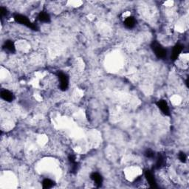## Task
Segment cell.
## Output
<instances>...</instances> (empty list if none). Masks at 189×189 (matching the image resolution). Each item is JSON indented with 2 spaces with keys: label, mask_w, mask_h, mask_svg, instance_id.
<instances>
[{
  "label": "cell",
  "mask_w": 189,
  "mask_h": 189,
  "mask_svg": "<svg viewBox=\"0 0 189 189\" xmlns=\"http://www.w3.org/2000/svg\"><path fill=\"white\" fill-rule=\"evenodd\" d=\"M58 78L60 81V88L62 91H65L67 90L69 87V78L65 73L59 72L58 73Z\"/></svg>",
  "instance_id": "cell-3"
},
{
  "label": "cell",
  "mask_w": 189,
  "mask_h": 189,
  "mask_svg": "<svg viewBox=\"0 0 189 189\" xmlns=\"http://www.w3.org/2000/svg\"><path fill=\"white\" fill-rule=\"evenodd\" d=\"M91 179L93 180L94 184L97 185L98 187H101L103 183V177L101 174L97 172H93L90 176Z\"/></svg>",
  "instance_id": "cell-7"
},
{
  "label": "cell",
  "mask_w": 189,
  "mask_h": 189,
  "mask_svg": "<svg viewBox=\"0 0 189 189\" xmlns=\"http://www.w3.org/2000/svg\"><path fill=\"white\" fill-rule=\"evenodd\" d=\"M4 48L5 50H7L10 52V53H14V52L16 51V47L15 45H14V43L12 41L10 40L6 41V42H5Z\"/></svg>",
  "instance_id": "cell-12"
},
{
  "label": "cell",
  "mask_w": 189,
  "mask_h": 189,
  "mask_svg": "<svg viewBox=\"0 0 189 189\" xmlns=\"http://www.w3.org/2000/svg\"><path fill=\"white\" fill-rule=\"evenodd\" d=\"M179 160H180L182 163H185L187 160V156L184 152H180L179 154Z\"/></svg>",
  "instance_id": "cell-15"
},
{
  "label": "cell",
  "mask_w": 189,
  "mask_h": 189,
  "mask_svg": "<svg viewBox=\"0 0 189 189\" xmlns=\"http://www.w3.org/2000/svg\"><path fill=\"white\" fill-rule=\"evenodd\" d=\"M165 164V158L163 154H158V158H157L156 163H155V168L157 169H160L161 167L163 166V165Z\"/></svg>",
  "instance_id": "cell-11"
},
{
  "label": "cell",
  "mask_w": 189,
  "mask_h": 189,
  "mask_svg": "<svg viewBox=\"0 0 189 189\" xmlns=\"http://www.w3.org/2000/svg\"><path fill=\"white\" fill-rule=\"evenodd\" d=\"M144 155L147 158H154L155 156V153L154 151L153 150H151V149H146L145 152H144Z\"/></svg>",
  "instance_id": "cell-14"
},
{
  "label": "cell",
  "mask_w": 189,
  "mask_h": 189,
  "mask_svg": "<svg viewBox=\"0 0 189 189\" xmlns=\"http://www.w3.org/2000/svg\"><path fill=\"white\" fill-rule=\"evenodd\" d=\"M54 183L50 179H44L43 182H42V187L44 188H50L53 186Z\"/></svg>",
  "instance_id": "cell-13"
},
{
  "label": "cell",
  "mask_w": 189,
  "mask_h": 189,
  "mask_svg": "<svg viewBox=\"0 0 189 189\" xmlns=\"http://www.w3.org/2000/svg\"><path fill=\"white\" fill-rule=\"evenodd\" d=\"M1 98L3 100H5V101H8V102H11L13 100V94L11 92L8 90H2L0 93Z\"/></svg>",
  "instance_id": "cell-8"
},
{
  "label": "cell",
  "mask_w": 189,
  "mask_h": 189,
  "mask_svg": "<svg viewBox=\"0 0 189 189\" xmlns=\"http://www.w3.org/2000/svg\"><path fill=\"white\" fill-rule=\"evenodd\" d=\"M183 50V45L181 44H176L172 50V56H171V58H172V61H176L178 58L180 53H182Z\"/></svg>",
  "instance_id": "cell-6"
},
{
  "label": "cell",
  "mask_w": 189,
  "mask_h": 189,
  "mask_svg": "<svg viewBox=\"0 0 189 189\" xmlns=\"http://www.w3.org/2000/svg\"><path fill=\"white\" fill-rule=\"evenodd\" d=\"M144 175H145L146 180L148 181V183H149V185H150L151 188H157L158 187L155 178L151 172H150L149 170H146L144 172Z\"/></svg>",
  "instance_id": "cell-5"
},
{
  "label": "cell",
  "mask_w": 189,
  "mask_h": 189,
  "mask_svg": "<svg viewBox=\"0 0 189 189\" xmlns=\"http://www.w3.org/2000/svg\"><path fill=\"white\" fill-rule=\"evenodd\" d=\"M38 19L42 22L48 23L50 22V17L49 14L44 11H42L39 13Z\"/></svg>",
  "instance_id": "cell-10"
},
{
  "label": "cell",
  "mask_w": 189,
  "mask_h": 189,
  "mask_svg": "<svg viewBox=\"0 0 189 189\" xmlns=\"http://www.w3.org/2000/svg\"><path fill=\"white\" fill-rule=\"evenodd\" d=\"M151 49L154 53L155 56L158 58H164L167 56V50L164 48L161 44L158 43L157 41H154L151 43Z\"/></svg>",
  "instance_id": "cell-1"
},
{
  "label": "cell",
  "mask_w": 189,
  "mask_h": 189,
  "mask_svg": "<svg viewBox=\"0 0 189 189\" xmlns=\"http://www.w3.org/2000/svg\"><path fill=\"white\" fill-rule=\"evenodd\" d=\"M135 24H136V20L132 17H127L124 20V25L127 28H129V29L133 28L135 26Z\"/></svg>",
  "instance_id": "cell-9"
},
{
  "label": "cell",
  "mask_w": 189,
  "mask_h": 189,
  "mask_svg": "<svg viewBox=\"0 0 189 189\" xmlns=\"http://www.w3.org/2000/svg\"><path fill=\"white\" fill-rule=\"evenodd\" d=\"M14 19L16 20V22H17L18 23H20V24L28 27V28H30V29L33 30H38V27H37V25H35V24H33V23L30 22L29 19H28V18H27L25 16L21 15V14H16V15L14 16Z\"/></svg>",
  "instance_id": "cell-2"
},
{
  "label": "cell",
  "mask_w": 189,
  "mask_h": 189,
  "mask_svg": "<svg viewBox=\"0 0 189 189\" xmlns=\"http://www.w3.org/2000/svg\"><path fill=\"white\" fill-rule=\"evenodd\" d=\"M157 106L160 109L165 115H170V109H169V106L168 103L165 100H160L157 102Z\"/></svg>",
  "instance_id": "cell-4"
},
{
  "label": "cell",
  "mask_w": 189,
  "mask_h": 189,
  "mask_svg": "<svg viewBox=\"0 0 189 189\" xmlns=\"http://www.w3.org/2000/svg\"><path fill=\"white\" fill-rule=\"evenodd\" d=\"M0 13H1L2 17H5V16H6L7 13H8V10H7L6 8L1 7V8H0Z\"/></svg>",
  "instance_id": "cell-16"
}]
</instances>
